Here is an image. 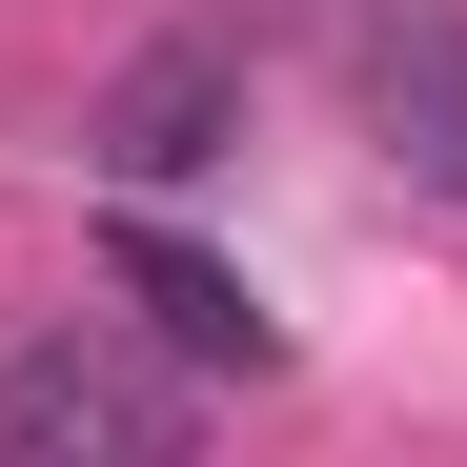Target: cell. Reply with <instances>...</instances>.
<instances>
[{
    "label": "cell",
    "mask_w": 467,
    "mask_h": 467,
    "mask_svg": "<svg viewBox=\"0 0 467 467\" xmlns=\"http://www.w3.org/2000/svg\"><path fill=\"white\" fill-rule=\"evenodd\" d=\"M183 427H203V386L102 346V326L0 346V467H183Z\"/></svg>",
    "instance_id": "obj_1"
},
{
    "label": "cell",
    "mask_w": 467,
    "mask_h": 467,
    "mask_svg": "<svg viewBox=\"0 0 467 467\" xmlns=\"http://www.w3.org/2000/svg\"><path fill=\"white\" fill-rule=\"evenodd\" d=\"M346 82H366L386 163H407L427 203H467V21H447V0H386V21L346 41Z\"/></svg>",
    "instance_id": "obj_2"
},
{
    "label": "cell",
    "mask_w": 467,
    "mask_h": 467,
    "mask_svg": "<svg viewBox=\"0 0 467 467\" xmlns=\"http://www.w3.org/2000/svg\"><path fill=\"white\" fill-rule=\"evenodd\" d=\"M223 142H244V61H223V41H142L122 102H102V163L122 183H203Z\"/></svg>",
    "instance_id": "obj_3"
},
{
    "label": "cell",
    "mask_w": 467,
    "mask_h": 467,
    "mask_svg": "<svg viewBox=\"0 0 467 467\" xmlns=\"http://www.w3.org/2000/svg\"><path fill=\"white\" fill-rule=\"evenodd\" d=\"M102 265H122V305H142L183 366H285V326L244 305V265H203L183 223H142V203H122V223H102Z\"/></svg>",
    "instance_id": "obj_4"
}]
</instances>
